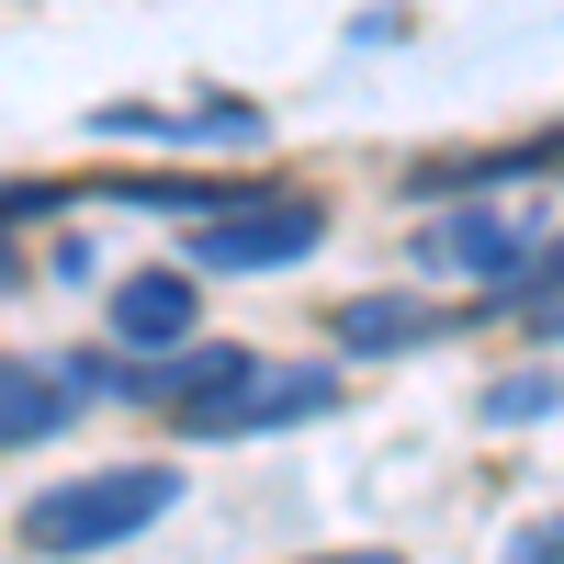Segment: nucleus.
<instances>
[{
	"mask_svg": "<svg viewBox=\"0 0 564 564\" xmlns=\"http://www.w3.org/2000/svg\"><path fill=\"white\" fill-rule=\"evenodd\" d=\"M508 564H564V520H542V531H520V542H508Z\"/></svg>",
	"mask_w": 564,
	"mask_h": 564,
	"instance_id": "11",
	"label": "nucleus"
},
{
	"mask_svg": "<svg viewBox=\"0 0 564 564\" xmlns=\"http://www.w3.org/2000/svg\"><path fill=\"white\" fill-rule=\"evenodd\" d=\"M102 135H159V148H260V113L249 102H215V113H148V102H124V113H102Z\"/></svg>",
	"mask_w": 564,
	"mask_h": 564,
	"instance_id": "7",
	"label": "nucleus"
},
{
	"mask_svg": "<svg viewBox=\"0 0 564 564\" xmlns=\"http://www.w3.org/2000/svg\"><path fill=\"white\" fill-rule=\"evenodd\" d=\"M339 406V372H294V361H249V384L193 417V441H238V430H282V417H327Z\"/></svg>",
	"mask_w": 564,
	"mask_h": 564,
	"instance_id": "3",
	"label": "nucleus"
},
{
	"mask_svg": "<svg viewBox=\"0 0 564 564\" xmlns=\"http://www.w3.org/2000/svg\"><path fill=\"white\" fill-rule=\"evenodd\" d=\"M497 170H564V135H542V148H520V159H497Z\"/></svg>",
	"mask_w": 564,
	"mask_h": 564,
	"instance_id": "12",
	"label": "nucleus"
},
{
	"mask_svg": "<svg viewBox=\"0 0 564 564\" xmlns=\"http://www.w3.org/2000/svg\"><path fill=\"white\" fill-rule=\"evenodd\" d=\"M170 497H181L170 463H102V475L34 486L23 497V542L34 553H102V542H135L148 520H170Z\"/></svg>",
	"mask_w": 564,
	"mask_h": 564,
	"instance_id": "1",
	"label": "nucleus"
},
{
	"mask_svg": "<svg viewBox=\"0 0 564 564\" xmlns=\"http://www.w3.org/2000/svg\"><path fill=\"white\" fill-rule=\"evenodd\" d=\"M553 294H564V238H553V249H531L520 271H508V305H520V316H542Z\"/></svg>",
	"mask_w": 564,
	"mask_h": 564,
	"instance_id": "10",
	"label": "nucleus"
},
{
	"mask_svg": "<svg viewBox=\"0 0 564 564\" xmlns=\"http://www.w3.org/2000/svg\"><path fill=\"white\" fill-rule=\"evenodd\" d=\"M542 238H531V215L520 204H452L441 226H430V260H452V271H475V282H508Z\"/></svg>",
	"mask_w": 564,
	"mask_h": 564,
	"instance_id": "5",
	"label": "nucleus"
},
{
	"mask_svg": "<svg viewBox=\"0 0 564 564\" xmlns=\"http://www.w3.org/2000/svg\"><path fill=\"white\" fill-rule=\"evenodd\" d=\"M531 327H542V339H564V294H553V305H542V316H531Z\"/></svg>",
	"mask_w": 564,
	"mask_h": 564,
	"instance_id": "13",
	"label": "nucleus"
},
{
	"mask_svg": "<svg viewBox=\"0 0 564 564\" xmlns=\"http://www.w3.org/2000/svg\"><path fill=\"white\" fill-rule=\"evenodd\" d=\"M68 417H79V395H68L45 361H0V452H23V441H57Z\"/></svg>",
	"mask_w": 564,
	"mask_h": 564,
	"instance_id": "6",
	"label": "nucleus"
},
{
	"mask_svg": "<svg viewBox=\"0 0 564 564\" xmlns=\"http://www.w3.org/2000/svg\"><path fill=\"white\" fill-rule=\"evenodd\" d=\"M542 406H564V384H553V372H508V384L486 395V417H497V430H520V417H542Z\"/></svg>",
	"mask_w": 564,
	"mask_h": 564,
	"instance_id": "9",
	"label": "nucleus"
},
{
	"mask_svg": "<svg viewBox=\"0 0 564 564\" xmlns=\"http://www.w3.org/2000/svg\"><path fill=\"white\" fill-rule=\"evenodd\" d=\"M193 271H124L113 282V305H102V327H113V350L124 361H159V350H181L193 339Z\"/></svg>",
	"mask_w": 564,
	"mask_h": 564,
	"instance_id": "4",
	"label": "nucleus"
},
{
	"mask_svg": "<svg viewBox=\"0 0 564 564\" xmlns=\"http://www.w3.org/2000/svg\"><path fill=\"white\" fill-rule=\"evenodd\" d=\"M0 271H12V238H0Z\"/></svg>",
	"mask_w": 564,
	"mask_h": 564,
	"instance_id": "15",
	"label": "nucleus"
},
{
	"mask_svg": "<svg viewBox=\"0 0 564 564\" xmlns=\"http://www.w3.org/2000/svg\"><path fill=\"white\" fill-rule=\"evenodd\" d=\"M305 564H395V553H305Z\"/></svg>",
	"mask_w": 564,
	"mask_h": 564,
	"instance_id": "14",
	"label": "nucleus"
},
{
	"mask_svg": "<svg viewBox=\"0 0 564 564\" xmlns=\"http://www.w3.org/2000/svg\"><path fill=\"white\" fill-rule=\"evenodd\" d=\"M452 316H430V305H406V294H361V305H339V339L350 350H417V339H441Z\"/></svg>",
	"mask_w": 564,
	"mask_h": 564,
	"instance_id": "8",
	"label": "nucleus"
},
{
	"mask_svg": "<svg viewBox=\"0 0 564 564\" xmlns=\"http://www.w3.org/2000/svg\"><path fill=\"white\" fill-rule=\"evenodd\" d=\"M316 238H327V204H305V193H238V204L193 215V271H282V260H305Z\"/></svg>",
	"mask_w": 564,
	"mask_h": 564,
	"instance_id": "2",
	"label": "nucleus"
}]
</instances>
